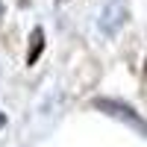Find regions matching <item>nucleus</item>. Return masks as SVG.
Instances as JSON below:
<instances>
[{"label":"nucleus","instance_id":"20e7f679","mask_svg":"<svg viewBox=\"0 0 147 147\" xmlns=\"http://www.w3.org/2000/svg\"><path fill=\"white\" fill-rule=\"evenodd\" d=\"M3 124H6V115H0V127H3Z\"/></svg>","mask_w":147,"mask_h":147},{"label":"nucleus","instance_id":"7ed1b4c3","mask_svg":"<svg viewBox=\"0 0 147 147\" xmlns=\"http://www.w3.org/2000/svg\"><path fill=\"white\" fill-rule=\"evenodd\" d=\"M44 50V27H32L30 32V50H27V65H35Z\"/></svg>","mask_w":147,"mask_h":147},{"label":"nucleus","instance_id":"6e6552de","mask_svg":"<svg viewBox=\"0 0 147 147\" xmlns=\"http://www.w3.org/2000/svg\"><path fill=\"white\" fill-rule=\"evenodd\" d=\"M56 3H65V0H56Z\"/></svg>","mask_w":147,"mask_h":147},{"label":"nucleus","instance_id":"423d86ee","mask_svg":"<svg viewBox=\"0 0 147 147\" xmlns=\"http://www.w3.org/2000/svg\"><path fill=\"white\" fill-rule=\"evenodd\" d=\"M144 82H147V62H144Z\"/></svg>","mask_w":147,"mask_h":147},{"label":"nucleus","instance_id":"f03ea898","mask_svg":"<svg viewBox=\"0 0 147 147\" xmlns=\"http://www.w3.org/2000/svg\"><path fill=\"white\" fill-rule=\"evenodd\" d=\"M124 21H127V6H124V0H109L106 9L100 12L97 27H100L103 35H115L121 27H124Z\"/></svg>","mask_w":147,"mask_h":147},{"label":"nucleus","instance_id":"f257e3e1","mask_svg":"<svg viewBox=\"0 0 147 147\" xmlns=\"http://www.w3.org/2000/svg\"><path fill=\"white\" fill-rule=\"evenodd\" d=\"M91 106L97 109V112H103V115H109V118L121 121V124H127L129 129H136L141 138H147V121H144V118H141V115H138L129 103L115 100V97H94Z\"/></svg>","mask_w":147,"mask_h":147},{"label":"nucleus","instance_id":"39448f33","mask_svg":"<svg viewBox=\"0 0 147 147\" xmlns=\"http://www.w3.org/2000/svg\"><path fill=\"white\" fill-rule=\"evenodd\" d=\"M18 3H21V6H30V0H18Z\"/></svg>","mask_w":147,"mask_h":147},{"label":"nucleus","instance_id":"0eeeda50","mask_svg":"<svg viewBox=\"0 0 147 147\" xmlns=\"http://www.w3.org/2000/svg\"><path fill=\"white\" fill-rule=\"evenodd\" d=\"M0 15H3V3H0Z\"/></svg>","mask_w":147,"mask_h":147}]
</instances>
